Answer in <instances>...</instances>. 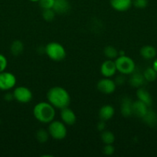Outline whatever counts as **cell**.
I'll use <instances>...</instances> for the list:
<instances>
[{
  "label": "cell",
  "mask_w": 157,
  "mask_h": 157,
  "mask_svg": "<svg viewBox=\"0 0 157 157\" xmlns=\"http://www.w3.org/2000/svg\"><path fill=\"white\" fill-rule=\"evenodd\" d=\"M7 59L6 57L0 54V73L5 71L6 67H7Z\"/></svg>",
  "instance_id": "cell-29"
},
{
  "label": "cell",
  "mask_w": 157,
  "mask_h": 157,
  "mask_svg": "<svg viewBox=\"0 0 157 157\" xmlns=\"http://www.w3.org/2000/svg\"><path fill=\"white\" fill-rule=\"evenodd\" d=\"M136 96L138 100L141 101L142 102L145 103L148 107H150L152 104V98L149 91L143 87H139L136 90Z\"/></svg>",
  "instance_id": "cell-17"
},
{
  "label": "cell",
  "mask_w": 157,
  "mask_h": 157,
  "mask_svg": "<svg viewBox=\"0 0 157 157\" xmlns=\"http://www.w3.org/2000/svg\"><path fill=\"white\" fill-rule=\"evenodd\" d=\"M48 132L52 139L55 140H62L65 139L67 135V128L62 121L53 120L49 124Z\"/></svg>",
  "instance_id": "cell-5"
},
{
  "label": "cell",
  "mask_w": 157,
  "mask_h": 157,
  "mask_svg": "<svg viewBox=\"0 0 157 157\" xmlns=\"http://www.w3.org/2000/svg\"><path fill=\"white\" fill-rule=\"evenodd\" d=\"M103 153L106 156H112L115 153V147L112 144H106L103 149Z\"/></svg>",
  "instance_id": "cell-27"
},
{
  "label": "cell",
  "mask_w": 157,
  "mask_h": 157,
  "mask_svg": "<svg viewBox=\"0 0 157 157\" xmlns=\"http://www.w3.org/2000/svg\"><path fill=\"white\" fill-rule=\"evenodd\" d=\"M54 2H55V0H39L38 2L40 7L42 9H52Z\"/></svg>",
  "instance_id": "cell-26"
},
{
  "label": "cell",
  "mask_w": 157,
  "mask_h": 157,
  "mask_svg": "<svg viewBox=\"0 0 157 157\" xmlns=\"http://www.w3.org/2000/svg\"><path fill=\"white\" fill-rule=\"evenodd\" d=\"M139 54L142 58L146 60L153 59L156 56V49L152 45H145L141 48Z\"/></svg>",
  "instance_id": "cell-18"
},
{
  "label": "cell",
  "mask_w": 157,
  "mask_h": 157,
  "mask_svg": "<svg viewBox=\"0 0 157 157\" xmlns=\"http://www.w3.org/2000/svg\"><path fill=\"white\" fill-rule=\"evenodd\" d=\"M152 67H153L154 70L157 72V58L153 61V64H152Z\"/></svg>",
  "instance_id": "cell-33"
},
{
  "label": "cell",
  "mask_w": 157,
  "mask_h": 157,
  "mask_svg": "<svg viewBox=\"0 0 157 157\" xmlns=\"http://www.w3.org/2000/svg\"><path fill=\"white\" fill-rule=\"evenodd\" d=\"M55 11L52 9H42V16L43 19L45 21H52V20L55 18Z\"/></svg>",
  "instance_id": "cell-25"
},
{
  "label": "cell",
  "mask_w": 157,
  "mask_h": 157,
  "mask_svg": "<svg viewBox=\"0 0 157 157\" xmlns=\"http://www.w3.org/2000/svg\"><path fill=\"white\" fill-rule=\"evenodd\" d=\"M105 128H106V123L105 121L100 120L99 122L97 124V130L100 132H103V130H105Z\"/></svg>",
  "instance_id": "cell-31"
},
{
  "label": "cell",
  "mask_w": 157,
  "mask_h": 157,
  "mask_svg": "<svg viewBox=\"0 0 157 157\" xmlns=\"http://www.w3.org/2000/svg\"><path fill=\"white\" fill-rule=\"evenodd\" d=\"M12 94L14 99L21 104H27L32 99V93L30 89L23 86L17 87Z\"/></svg>",
  "instance_id": "cell-6"
},
{
  "label": "cell",
  "mask_w": 157,
  "mask_h": 157,
  "mask_svg": "<svg viewBox=\"0 0 157 157\" xmlns=\"http://www.w3.org/2000/svg\"><path fill=\"white\" fill-rule=\"evenodd\" d=\"M110 6L117 12H126L132 5V0H109Z\"/></svg>",
  "instance_id": "cell-11"
},
{
  "label": "cell",
  "mask_w": 157,
  "mask_h": 157,
  "mask_svg": "<svg viewBox=\"0 0 157 157\" xmlns=\"http://www.w3.org/2000/svg\"><path fill=\"white\" fill-rule=\"evenodd\" d=\"M129 82L132 87L139 88V87H141L145 84L146 80H145L143 74L134 71L131 75L130 78H129Z\"/></svg>",
  "instance_id": "cell-16"
},
{
  "label": "cell",
  "mask_w": 157,
  "mask_h": 157,
  "mask_svg": "<svg viewBox=\"0 0 157 157\" xmlns=\"http://www.w3.org/2000/svg\"><path fill=\"white\" fill-rule=\"evenodd\" d=\"M60 117H61L62 121L68 126L73 125L76 122V115L75 112L69 107L61 109Z\"/></svg>",
  "instance_id": "cell-10"
},
{
  "label": "cell",
  "mask_w": 157,
  "mask_h": 157,
  "mask_svg": "<svg viewBox=\"0 0 157 157\" xmlns=\"http://www.w3.org/2000/svg\"><path fill=\"white\" fill-rule=\"evenodd\" d=\"M132 5L137 9H145L148 5V0H132Z\"/></svg>",
  "instance_id": "cell-28"
},
{
  "label": "cell",
  "mask_w": 157,
  "mask_h": 157,
  "mask_svg": "<svg viewBox=\"0 0 157 157\" xmlns=\"http://www.w3.org/2000/svg\"><path fill=\"white\" fill-rule=\"evenodd\" d=\"M45 53L51 60L61 61L66 57V52L62 44L58 42H50L45 47Z\"/></svg>",
  "instance_id": "cell-4"
},
{
  "label": "cell",
  "mask_w": 157,
  "mask_h": 157,
  "mask_svg": "<svg viewBox=\"0 0 157 157\" xmlns=\"http://www.w3.org/2000/svg\"><path fill=\"white\" fill-rule=\"evenodd\" d=\"M104 55L108 59L114 60L119 56V52L117 51V49L115 47L112 45H108L106 46L104 48Z\"/></svg>",
  "instance_id": "cell-22"
},
{
  "label": "cell",
  "mask_w": 157,
  "mask_h": 157,
  "mask_svg": "<svg viewBox=\"0 0 157 157\" xmlns=\"http://www.w3.org/2000/svg\"><path fill=\"white\" fill-rule=\"evenodd\" d=\"M52 9L57 14H66L70 9L69 0H55Z\"/></svg>",
  "instance_id": "cell-15"
},
{
  "label": "cell",
  "mask_w": 157,
  "mask_h": 157,
  "mask_svg": "<svg viewBox=\"0 0 157 157\" xmlns=\"http://www.w3.org/2000/svg\"><path fill=\"white\" fill-rule=\"evenodd\" d=\"M16 84V78L10 72L0 73V90H9L13 88Z\"/></svg>",
  "instance_id": "cell-7"
},
{
  "label": "cell",
  "mask_w": 157,
  "mask_h": 157,
  "mask_svg": "<svg viewBox=\"0 0 157 157\" xmlns=\"http://www.w3.org/2000/svg\"><path fill=\"white\" fill-rule=\"evenodd\" d=\"M101 140L105 144H113L115 140V136L112 131L103 130L101 133Z\"/></svg>",
  "instance_id": "cell-21"
},
{
  "label": "cell",
  "mask_w": 157,
  "mask_h": 157,
  "mask_svg": "<svg viewBox=\"0 0 157 157\" xmlns=\"http://www.w3.org/2000/svg\"><path fill=\"white\" fill-rule=\"evenodd\" d=\"M5 99L8 101H12V100H13L14 99L13 94H11V93L6 94V96H5Z\"/></svg>",
  "instance_id": "cell-32"
},
{
  "label": "cell",
  "mask_w": 157,
  "mask_h": 157,
  "mask_svg": "<svg viewBox=\"0 0 157 157\" xmlns=\"http://www.w3.org/2000/svg\"><path fill=\"white\" fill-rule=\"evenodd\" d=\"M143 76H144L146 81L148 82H152L155 81L157 78V72L153 69V67H147L143 72Z\"/></svg>",
  "instance_id": "cell-23"
},
{
  "label": "cell",
  "mask_w": 157,
  "mask_h": 157,
  "mask_svg": "<svg viewBox=\"0 0 157 157\" xmlns=\"http://www.w3.org/2000/svg\"><path fill=\"white\" fill-rule=\"evenodd\" d=\"M49 136H49L48 130H44V129H39L38 130H37L36 133H35L36 140L40 144H45V143L47 142Z\"/></svg>",
  "instance_id": "cell-24"
},
{
  "label": "cell",
  "mask_w": 157,
  "mask_h": 157,
  "mask_svg": "<svg viewBox=\"0 0 157 157\" xmlns=\"http://www.w3.org/2000/svg\"><path fill=\"white\" fill-rule=\"evenodd\" d=\"M10 51L11 53L15 56L20 55L24 51V44L19 40H15L11 44Z\"/></svg>",
  "instance_id": "cell-20"
},
{
  "label": "cell",
  "mask_w": 157,
  "mask_h": 157,
  "mask_svg": "<svg viewBox=\"0 0 157 157\" xmlns=\"http://www.w3.org/2000/svg\"><path fill=\"white\" fill-rule=\"evenodd\" d=\"M132 104H133V101L129 97H126V98L122 100L120 111H121L122 115L123 117H129L132 115H133V113H132Z\"/></svg>",
  "instance_id": "cell-13"
},
{
  "label": "cell",
  "mask_w": 157,
  "mask_h": 157,
  "mask_svg": "<svg viewBox=\"0 0 157 157\" xmlns=\"http://www.w3.org/2000/svg\"><path fill=\"white\" fill-rule=\"evenodd\" d=\"M47 100L55 108L61 110L69 107L71 98L66 89L56 86L49 89L47 93Z\"/></svg>",
  "instance_id": "cell-1"
},
{
  "label": "cell",
  "mask_w": 157,
  "mask_h": 157,
  "mask_svg": "<svg viewBox=\"0 0 157 157\" xmlns=\"http://www.w3.org/2000/svg\"><path fill=\"white\" fill-rule=\"evenodd\" d=\"M126 77H125L124 75H119V76H117L116 78H115V79L114 80V81H115V84L117 85H123V84L126 83Z\"/></svg>",
  "instance_id": "cell-30"
},
{
  "label": "cell",
  "mask_w": 157,
  "mask_h": 157,
  "mask_svg": "<svg viewBox=\"0 0 157 157\" xmlns=\"http://www.w3.org/2000/svg\"><path fill=\"white\" fill-rule=\"evenodd\" d=\"M117 71L124 75H132L135 70V64L132 58L126 55H119L115 59Z\"/></svg>",
  "instance_id": "cell-3"
},
{
  "label": "cell",
  "mask_w": 157,
  "mask_h": 157,
  "mask_svg": "<svg viewBox=\"0 0 157 157\" xmlns=\"http://www.w3.org/2000/svg\"><path fill=\"white\" fill-rule=\"evenodd\" d=\"M35 119L42 124H49L55 117V108L49 102H42L35 104L33 108Z\"/></svg>",
  "instance_id": "cell-2"
},
{
  "label": "cell",
  "mask_w": 157,
  "mask_h": 157,
  "mask_svg": "<svg viewBox=\"0 0 157 157\" xmlns=\"http://www.w3.org/2000/svg\"><path fill=\"white\" fill-rule=\"evenodd\" d=\"M114 114H115V108L110 104H106L103 106L99 111V119L105 122L112 119Z\"/></svg>",
  "instance_id": "cell-14"
},
{
  "label": "cell",
  "mask_w": 157,
  "mask_h": 157,
  "mask_svg": "<svg viewBox=\"0 0 157 157\" xmlns=\"http://www.w3.org/2000/svg\"><path fill=\"white\" fill-rule=\"evenodd\" d=\"M148 106L145 103L142 102L139 100L134 101L132 104V113L137 117H139L143 119V117L146 114V113L149 110Z\"/></svg>",
  "instance_id": "cell-12"
},
{
  "label": "cell",
  "mask_w": 157,
  "mask_h": 157,
  "mask_svg": "<svg viewBox=\"0 0 157 157\" xmlns=\"http://www.w3.org/2000/svg\"><path fill=\"white\" fill-rule=\"evenodd\" d=\"M116 71V67L113 60H106L103 61L100 67V72L104 78H112L115 75Z\"/></svg>",
  "instance_id": "cell-9"
},
{
  "label": "cell",
  "mask_w": 157,
  "mask_h": 157,
  "mask_svg": "<svg viewBox=\"0 0 157 157\" xmlns=\"http://www.w3.org/2000/svg\"><path fill=\"white\" fill-rule=\"evenodd\" d=\"M143 120L149 127H155L157 125V114L151 110H148L146 114L143 117Z\"/></svg>",
  "instance_id": "cell-19"
},
{
  "label": "cell",
  "mask_w": 157,
  "mask_h": 157,
  "mask_svg": "<svg viewBox=\"0 0 157 157\" xmlns=\"http://www.w3.org/2000/svg\"><path fill=\"white\" fill-rule=\"evenodd\" d=\"M116 88V84L110 78H104L97 83V89L104 94H111Z\"/></svg>",
  "instance_id": "cell-8"
},
{
  "label": "cell",
  "mask_w": 157,
  "mask_h": 157,
  "mask_svg": "<svg viewBox=\"0 0 157 157\" xmlns=\"http://www.w3.org/2000/svg\"><path fill=\"white\" fill-rule=\"evenodd\" d=\"M29 1L32 2H39V0H29Z\"/></svg>",
  "instance_id": "cell-34"
}]
</instances>
